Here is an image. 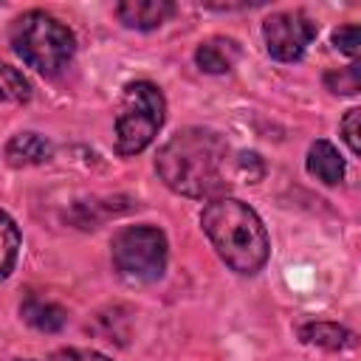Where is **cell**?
<instances>
[{
	"instance_id": "cell-1",
	"label": "cell",
	"mask_w": 361,
	"mask_h": 361,
	"mask_svg": "<svg viewBox=\"0 0 361 361\" xmlns=\"http://www.w3.org/2000/svg\"><path fill=\"white\" fill-rule=\"evenodd\" d=\"M226 161L228 144L214 130L186 127L158 149L155 169L172 192L195 200H214L228 189Z\"/></svg>"
},
{
	"instance_id": "cell-5",
	"label": "cell",
	"mask_w": 361,
	"mask_h": 361,
	"mask_svg": "<svg viewBox=\"0 0 361 361\" xmlns=\"http://www.w3.org/2000/svg\"><path fill=\"white\" fill-rule=\"evenodd\" d=\"M166 248V234L155 226H127L110 243L118 276L135 285H149L164 276L169 254Z\"/></svg>"
},
{
	"instance_id": "cell-6",
	"label": "cell",
	"mask_w": 361,
	"mask_h": 361,
	"mask_svg": "<svg viewBox=\"0 0 361 361\" xmlns=\"http://www.w3.org/2000/svg\"><path fill=\"white\" fill-rule=\"evenodd\" d=\"M319 25L305 11H279L262 23V39L274 59L296 62L316 39Z\"/></svg>"
},
{
	"instance_id": "cell-12",
	"label": "cell",
	"mask_w": 361,
	"mask_h": 361,
	"mask_svg": "<svg viewBox=\"0 0 361 361\" xmlns=\"http://www.w3.org/2000/svg\"><path fill=\"white\" fill-rule=\"evenodd\" d=\"M299 338L322 350H344L353 344V333L336 322H307L299 327Z\"/></svg>"
},
{
	"instance_id": "cell-19",
	"label": "cell",
	"mask_w": 361,
	"mask_h": 361,
	"mask_svg": "<svg viewBox=\"0 0 361 361\" xmlns=\"http://www.w3.org/2000/svg\"><path fill=\"white\" fill-rule=\"evenodd\" d=\"M20 361H31V358H20Z\"/></svg>"
},
{
	"instance_id": "cell-15",
	"label": "cell",
	"mask_w": 361,
	"mask_h": 361,
	"mask_svg": "<svg viewBox=\"0 0 361 361\" xmlns=\"http://www.w3.org/2000/svg\"><path fill=\"white\" fill-rule=\"evenodd\" d=\"M324 85H327V90H333L338 96H355L358 93V65L353 62L347 68L324 73Z\"/></svg>"
},
{
	"instance_id": "cell-17",
	"label": "cell",
	"mask_w": 361,
	"mask_h": 361,
	"mask_svg": "<svg viewBox=\"0 0 361 361\" xmlns=\"http://www.w3.org/2000/svg\"><path fill=\"white\" fill-rule=\"evenodd\" d=\"M358 135H361V110L353 107V110H347V116L341 118V138L347 141V147H350L353 155L361 152V141H358Z\"/></svg>"
},
{
	"instance_id": "cell-10",
	"label": "cell",
	"mask_w": 361,
	"mask_h": 361,
	"mask_svg": "<svg viewBox=\"0 0 361 361\" xmlns=\"http://www.w3.org/2000/svg\"><path fill=\"white\" fill-rule=\"evenodd\" d=\"M51 158V144L39 133H17L6 144V161L11 166H34Z\"/></svg>"
},
{
	"instance_id": "cell-11",
	"label": "cell",
	"mask_w": 361,
	"mask_h": 361,
	"mask_svg": "<svg viewBox=\"0 0 361 361\" xmlns=\"http://www.w3.org/2000/svg\"><path fill=\"white\" fill-rule=\"evenodd\" d=\"M20 316L39 333H59L68 322V313L65 307H59L56 302H48V299H39V296H28L23 305H20Z\"/></svg>"
},
{
	"instance_id": "cell-7",
	"label": "cell",
	"mask_w": 361,
	"mask_h": 361,
	"mask_svg": "<svg viewBox=\"0 0 361 361\" xmlns=\"http://www.w3.org/2000/svg\"><path fill=\"white\" fill-rule=\"evenodd\" d=\"M118 20L135 31H152L175 14L172 0H124L116 6Z\"/></svg>"
},
{
	"instance_id": "cell-3",
	"label": "cell",
	"mask_w": 361,
	"mask_h": 361,
	"mask_svg": "<svg viewBox=\"0 0 361 361\" xmlns=\"http://www.w3.org/2000/svg\"><path fill=\"white\" fill-rule=\"evenodd\" d=\"M11 48L14 54L42 76H56L68 68L76 54L73 31L48 11H25L11 25Z\"/></svg>"
},
{
	"instance_id": "cell-4",
	"label": "cell",
	"mask_w": 361,
	"mask_h": 361,
	"mask_svg": "<svg viewBox=\"0 0 361 361\" xmlns=\"http://www.w3.org/2000/svg\"><path fill=\"white\" fill-rule=\"evenodd\" d=\"M166 118V99L152 82H133L124 87L116 116V152L138 155L152 144Z\"/></svg>"
},
{
	"instance_id": "cell-13",
	"label": "cell",
	"mask_w": 361,
	"mask_h": 361,
	"mask_svg": "<svg viewBox=\"0 0 361 361\" xmlns=\"http://www.w3.org/2000/svg\"><path fill=\"white\" fill-rule=\"evenodd\" d=\"M17 254H20V228H17V223L0 209V279H6V276L14 271Z\"/></svg>"
},
{
	"instance_id": "cell-14",
	"label": "cell",
	"mask_w": 361,
	"mask_h": 361,
	"mask_svg": "<svg viewBox=\"0 0 361 361\" xmlns=\"http://www.w3.org/2000/svg\"><path fill=\"white\" fill-rule=\"evenodd\" d=\"M31 99V82L11 65L0 62V102L23 104Z\"/></svg>"
},
{
	"instance_id": "cell-2",
	"label": "cell",
	"mask_w": 361,
	"mask_h": 361,
	"mask_svg": "<svg viewBox=\"0 0 361 361\" xmlns=\"http://www.w3.org/2000/svg\"><path fill=\"white\" fill-rule=\"evenodd\" d=\"M200 226L214 245L217 257L237 274H257L271 254L268 231L259 214L237 197H214L203 214Z\"/></svg>"
},
{
	"instance_id": "cell-16",
	"label": "cell",
	"mask_w": 361,
	"mask_h": 361,
	"mask_svg": "<svg viewBox=\"0 0 361 361\" xmlns=\"http://www.w3.org/2000/svg\"><path fill=\"white\" fill-rule=\"evenodd\" d=\"M358 37H361V31H358L355 23L338 25V28L333 31V45H336V51H341L344 56L355 59V56H358Z\"/></svg>"
},
{
	"instance_id": "cell-18",
	"label": "cell",
	"mask_w": 361,
	"mask_h": 361,
	"mask_svg": "<svg viewBox=\"0 0 361 361\" xmlns=\"http://www.w3.org/2000/svg\"><path fill=\"white\" fill-rule=\"evenodd\" d=\"M51 361H113L96 350H85V347H62L56 353H51Z\"/></svg>"
},
{
	"instance_id": "cell-9",
	"label": "cell",
	"mask_w": 361,
	"mask_h": 361,
	"mask_svg": "<svg viewBox=\"0 0 361 361\" xmlns=\"http://www.w3.org/2000/svg\"><path fill=\"white\" fill-rule=\"evenodd\" d=\"M307 172H310L316 180H322V183H327V186H336V183H341V178H344V158L338 155V149H336L330 141L319 138V141H313L310 149H307Z\"/></svg>"
},
{
	"instance_id": "cell-8",
	"label": "cell",
	"mask_w": 361,
	"mask_h": 361,
	"mask_svg": "<svg viewBox=\"0 0 361 361\" xmlns=\"http://www.w3.org/2000/svg\"><path fill=\"white\" fill-rule=\"evenodd\" d=\"M240 59V42L231 37H209L197 45L195 62L203 73H228Z\"/></svg>"
}]
</instances>
